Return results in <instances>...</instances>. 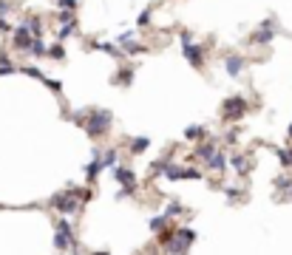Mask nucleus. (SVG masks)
<instances>
[{"instance_id":"nucleus-1","label":"nucleus","mask_w":292,"mask_h":255,"mask_svg":"<svg viewBox=\"0 0 292 255\" xmlns=\"http://www.w3.org/2000/svg\"><path fill=\"white\" fill-rule=\"evenodd\" d=\"M111 111H91L88 116H85V130H88L91 139H97V136H102L105 130H108V125H111Z\"/></svg>"},{"instance_id":"nucleus-2","label":"nucleus","mask_w":292,"mask_h":255,"mask_svg":"<svg viewBox=\"0 0 292 255\" xmlns=\"http://www.w3.org/2000/svg\"><path fill=\"white\" fill-rule=\"evenodd\" d=\"M247 114V99L244 96H230L221 105V119H241Z\"/></svg>"},{"instance_id":"nucleus-3","label":"nucleus","mask_w":292,"mask_h":255,"mask_svg":"<svg viewBox=\"0 0 292 255\" xmlns=\"http://www.w3.org/2000/svg\"><path fill=\"white\" fill-rule=\"evenodd\" d=\"M272 37H275V20L267 17V20L258 26V32L250 37V43H256V46H267V43H272Z\"/></svg>"},{"instance_id":"nucleus-4","label":"nucleus","mask_w":292,"mask_h":255,"mask_svg":"<svg viewBox=\"0 0 292 255\" xmlns=\"http://www.w3.org/2000/svg\"><path fill=\"white\" fill-rule=\"evenodd\" d=\"M182 51H184V57L190 60L196 68H202V65H204V54H202V48H199V46H193L190 34H182Z\"/></svg>"},{"instance_id":"nucleus-5","label":"nucleus","mask_w":292,"mask_h":255,"mask_svg":"<svg viewBox=\"0 0 292 255\" xmlns=\"http://www.w3.org/2000/svg\"><path fill=\"white\" fill-rule=\"evenodd\" d=\"M244 65H247V60L241 57V54H230V57L224 60V71L230 74V77H233V80H238V77H241Z\"/></svg>"},{"instance_id":"nucleus-6","label":"nucleus","mask_w":292,"mask_h":255,"mask_svg":"<svg viewBox=\"0 0 292 255\" xmlns=\"http://www.w3.org/2000/svg\"><path fill=\"white\" fill-rule=\"evenodd\" d=\"M51 204H54L60 213H74V210L79 207V201L71 196V193H60V196H54L51 198Z\"/></svg>"},{"instance_id":"nucleus-7","label":"nucleus","mask_w":292,"mask_h":255,"mask_svg":"<svg viewBox=\"0 0 292 255\" xmlns=\"http://www.w3.org/2000/svg\"><path fill=\"white\" fill-rule=\"evenodd\" d=\"M32 32H29V29H26V26H17V29H14V40H11V43H14V48H17V51H26V48H29V43H32Z\"/></svg>"},{"instance_id":"nucleus-8","label":"nucleus","mask_w":292,"mask_h":255,"mask_svg":"<svg viewBox=\"0 0 292 255\" xmlns=\"http://www.w3.org/2000/svg\"><path fill=\"white\" fill-rule=\"evenodd\" d=\"M113 176H116V182L122 187H136V176L131 167H113Z\"/></svg>"},{"instance_id":"nucleus-9","label":"nucleus","mask_w":292,"mask_h":255,"mask_svg":"<svg viewBox=\"0 0 292 255\" xmlns=\"http://www.w3.org/2000/svg\"><path fill=\"white\" fill-rule=\"evenodd\" d=\"M100 153L102 151H94V159H91V164L85 167V179H88V182H97V176L105 170V167H102V162H100Z\"/></svg>"},{"instance_id":"nucleus-10","label":"nucleus","mask_w":292,"mask_h":255,"mask_svg":"<svg viewBox=\"0 0 292 255\" xmlns=\"http://www.w3.org/2000/svg\"><path fill=\"white\" fill-rule=\"evenodd\" d=\"M204 162H207V167H210V170H219V173H221V170H224V164H227V159H224V153L213 151L207 159H204Z\"/></svg>"},{"instance_id":"nucleus-11","label":"nucleus","mask_w":292,"mask_h":255,"mask_svg":"<svg viewBox=\"0 0 292 255\" xmlns=\"http://www.w3.org/2000/svg\"><path fill=\"white\" fill-rule=\"evenodd\" d=\"M230 162H233V167L238 170V176H241V173H247V170H250V164H253V162L247 159V156H244V153H233V159H230Z\"/></svg>"},{"instance_id":"nucleus-12","label":"nucleus","mask_w":292,"mask_h":255,"mask_svg":"<svg viewBox=\"0 0 292 255\" xmlns=\"http://www.w3.org/2000/svg\"><path fill=\"white\" fill-rule=\"evenodd\" d=\"M147 148H150V139H147V136H136V139H131V153H136V156L145 153Z\"/></svg>"},{"instance_id":"nucleus-13","label":"nucleus","mask_w":292,"mask_h":255,"mask_svg":"<svg viewBox=\"0 0 292 255\" xmlns=\"http://www.w3.org/2000/svg\"><path fill=\"white\" fill-rule=\"evenodd\" d=\"M26 51H29V54H34V57H43L48 48H45V43L40 40V37H32V43H29V48H26Z\"/></svg>"},{"instance_id":"nucleus-14","label":"nucleus","mask_w":292,"mask_h":255,"mask_svg":"<svg viewBox=\"0 0 292 255\" xmlns=\"http://www.w3.org/2000/svg\"><path fill=\"white\" fill-rule=\"evenodd\" d=\"M23 26H26V29H29V32H32L34 37H40V34H43V23H40V17H29V20H26Z\"/></svg>"},{"instance_id":"nucleus-15","label":"nucleus","mask_w":292,"mask_h":255,"mask_svg":"<svg viewBox=\"0 0 292 255\" xmlns=\"http://www.w3.org/2000/svg\"><path fill=\"white\" fill-rule=\"evenodd\" d=\"M213 151H216L213 142H207V145H199V148H196V159H202V162H204V159H207V156H210Z\"/></svg>"},{"instance_id":"nucleus-16","label":"nucleus","mask_w":292,"mask_h":255,"mask_svg":"<svg viewBox=\"0 0 292 255\" xmlns=\"http://www.w3.org/2000/svg\"><path fill=\"white\" fill-rule=\"evenodd\" d=\"M100 162H102V167H116V151L100 153Z\"/></svg>"},{"instance_id":"nucleus-17","label":"nucleus","mask_w":292,"mask_h":255,"mask_svg":"<svg viewBox=\"0 0 292 255\" xmlns=\"http://www.w3.org/2000/svg\"><path fill=\"white\" fill-rule=\"evenodd\" d=\"M204 136V128L202 125H190L187 130H184V139H202Z\"/></svg>"},{"instance_id":"nucleus-18","label":"nucleus","mask_w":292,"mask_h":255,"mask_svg":"<svg viewBox=\"0 0 292 255\" xmlns=\"http://www.w3.org/2000/svg\"><path fill=\"white\" fill-rule=\"evenodd\" d=\"M165 227H168V219H165V216H156V219L150 221V230H153V232L165 230Z\"/></svg>"},{"instance_id":"nucleus-19","label":"nucleus","mask_w":292,"mask_h":255,"mask_svg":"<svg viewBox=\"0 0 292 255\" xmlns=\"http://www.w3.org/2000/svg\"><path fill=\"white\" fill-rule=\"evenodd\" d=\"M45 54H48V57H54V60H63V57H66V51H63V46H60V43H57V46H51Z\"/></svg>"},{"instance_id":"nucleus-20","label":"nucleus","mask_w":292,"mask_h":255,"mask_svg":"<svg viewBox=\"0 0 292 255\" xmlns=\"http://www.w3.org/2000/svg\"><path fill=\"white\" fill-rule=\"evenodd\" d=\"M23 74H29V77H34V80H45V77H43V71H40V68H34V65L23 68Z\"/></svg>"},{"instance_id":"nucleus-21","label":"nucleus","mask_w":292,"mask_h":255,"mask_svg":"<svg viewBox=\"0 0 292 255\" xmlns=\"http://www.w3.org/2000/svg\"><path fill=\"white\" fill-rule=\"evenodd\" d=\"M60 6H63L66 12H74V9H77V0H60Z\"/></svg>"},{"instance_id":"nucleus-22","label":"nucleus","mask_w":292,"mask_h":255,"mask_svg":"<svg viewBox=\"0 0 292 255\" xmlns=\"http://www.w3.org/2000/svg\"><path fill=\"white\" fill-rule=\"evenodd\" d=\"M278 156H281L284 164H292V148H290V151H278Z\"/></svg>"},{"instance_id":"nucleus-23","label":"nucleus","mask_w":292,"mask_h":255,"mask_svg":"<svg viewBox=\"0 0 292 255\" xmlns=\"http://www.w3.org/2000/svg\"><path fill=\"white\" fill-rule=\"evenodd\" d=\"M275 187H292V179L287 176V179H275Z\"/></svg>"},{"instance_id":"nucleus-24","label":"nucleus","mask_w":292,"mask_h":255,"mask_svg":"<svg viewBox=\"0 0 292 255\" xmlns=\"http://www.w3.org/2000/svg\"><path fill=\"white\" fill-rule=\"evenodd\" d=\"M147 20H150V9H145V12H142V17H139V26H147Z\"/></svg>"},{"instance_id":"nucleus-25","label":"nucleus","mask_w":292,"mask_h":255,"mask_svg":"<svg viewBox=\"0 0 292 255\" xmlns=\"http://www.w3.org/2000/svg\"><path fill=\"white\" fill-rule=\"evenodd\" d=\"M94 255H108V253H94Z\"/></svg>"}]
</instances>
